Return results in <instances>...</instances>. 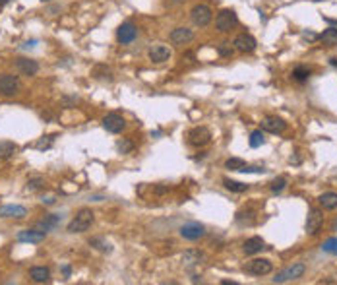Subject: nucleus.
<instances>
[{
  "instance_id": "obj_1",
  "label": "nucleus",
  "mask_w": 337,
  "mask_h": 285,
  "mask_svg": "<svg viewBox=\"0 0 337 285\" xmlns=\"http://www.w3.org/2000/svg\"><path fill=\"white\" fill-rule=\"evenodd\" d=\"M93 219H95V216H93L91 210H87V208L80 210L76 214V218L68 223V233H84V231H87V229L91 227Z\"/></svg>"
},
{
  "instance_id": "obj_2",
  "label": "nucleus",
  "mask_w": 337,
  "mask_h": 285,
  "mask_svg": "<svg viewBox=\"0 0 337 285\" xmlns=\"http://www.w3.org/2000/svg\"><path fill=\"white\" fill-rule=\"evenodd\" d=\"M211 142V132L206 126H196L188 132V144L194 148H204Z\"/></svg>"
},
{
  "instance_id": "obj_3",
  "label": "nucleus",
  "mask_w": 337,
  "mask_h": 285,
  "mask_svg": "<svg viewBox=\"0 0 337 285\" xmlns=\"http://www.w3.org/2000/svg\"><path fill=\"white\" fill-rule=\"evenodd\" d=\"M304 272H306V266H304V264H300V262H298V264H293V266L281 270L279 274L274 278V284H285V282L298 280V278L304 276Z\"/></svg>"
},
{
  "instance_id": "obj_4",
  "label": "nucleus",
  "mask_w": 337,
  "mask_h": 285,
  "mask_svg": "<svg viewBox=\"0 0 337 285\" xmlns=\"http://www.w3.org/2000/svg\"><path fill=\"white\" fill-rule=\"evenodd\" d=\"M238 23V18H236V14H234V10H221L219 14H217V18H215V27H217V31H221V33H227V31H231L234 25Z\"/></svg>"
},
{
  "instance_id": "obj_5",
  "label": "nucleus",
  "mask_w": 337,
  "mask_h": 285,
  "mask_svg": "<svg viewBox=\"0 0 337 285\" xmlns=\"http://www.w3.org/2000/svg\"><path fill=\"white\" fill-rule=\"evenodd\" d=\"M190 18H192L194 25L206 27V25L211 22L213 14H211V8H210V6H206V4H196V6L192 8V12H190Z\"/></svg>"
},
{
  "instance_id": "obj_6",
  "label": "nucleus",
  "mask_w": 337,
  "mask_h": 285,
  "mask_svg": "<svg viewBox=\"0 0 337 285\" xmlns=\"http://www.w3.org/2000/svg\"><path fill=\"white\" fill-rule=\"evenodd\" d=\"M272 270H274V264L268 258H254L244 266V272L252 276H268Z\"/></svg>"
},
{
  "instance_id": "obj_7",
  "label": "nucleus",
  "mask_w": 337,
  "mask_h": 285,
  "mask_svg": "<svg viewBox=\"0 0 337 285\" xmlns=\"http://www.w3.org/2000/svg\"><path fill=\"white\" fill-rule=\"evenodd\" d=\"M138 37V27L132 23V22H124L118 29H116V39L120 45H130L134 43Z\"/></svg>"
},
{
  "instance_id": "obj_8",
  "label": "nucleus",
  "mask_w": 337,
  "mask_h": 285,
  "mask_svg": "<svg viewBox=\"0 0 337 285\" xmlns=\"http://www.w3.org/2000/svg\"><path fill=\"white\" fill-rule=\"evenodd\" d=\"M21 84L12 74H0V93L2 95H16L20 91Z\"/></svg>"
},
{
  "instance_id": "obj_9",
  "label": "nucleus",
  "mask_w": 337,
  "mask_h": 285,
  "mask_svg": "<svg viewBox=\"0 0 337 285\" xmlns=\"http://www.w3.org/2000/svg\"><path fill=\"white\" fill-rule=\"evenodd\" d=\"M103 128H105L107 132H111V134H118V132H122V130L126 128V120H124L122 114L109 113L105 118H103Z\"/></svg>"
},
{
  "instance_id": "obj_10",
  "label": "nucleus",
  "mask_w": 337,
  "mask_h": 285,
  "mask_svg": "<svg viewBox=\"0 0 337 285\" xmlns=\"http://www.w3.org/2000/svg\"><path fill=\"white\" fill-rule=\"evenodd\" d=\"M180 235L186 241H198V239H202L206 235V227L202 223H198V221H190V223H184L180 227Z\"/></svg>"
},
{
  "instance_id": "obj_11",
  "label": "nucleus",
  "mask_w": 337,
  "mask_h": 285,
  "mask_svg": "<svg viewBox=\"0 0 337 285\" xmlns=\"http://www.w3.org/2000/svg\"><path fill=\"white\" fill-rule=\"evenodd\" d=\"M232 47H234L238 53H252V51L256 49V39H254L250 33H240V35L234 37Z\"/></svg>"
},
{
  "instance_id": "obj_12",
  "label": "nucleus",
  "mask_w": 337,
  "mask_h": 285,
  "mask_svg": "<svg viewBox=\"0 0 337 285\" xmlns=\"http://www.w3.org/2000/svg\"><path fill=\"white\" fill-rule=\"evenodd\" d=\"M322 225H324V214L320 210H316V208L310 210V214L306 218V233L308 235H318Z\"/></svg>"
},
{
  "instance_id": "obj_13",
  "label": "nucleus",
  "mask_w": 337,
  "mask_h": 285,
  "mask_svg": "<svg viewBox=\"0 0 337 285\" xmlns=\"http://www.w3.org/2000/svg\"><path fill=\"white\" fill-rule=\"evenodd\" d=\"M285 128H287V122H285L283 118H279V116L270 114V116H264V118H262V130H266V132L281 134Z\"/></svg>"
},
{
  "instance_id": "obj_14",
  "label": "nucleus",
  "mask_w": 337,
  "mask_h": 285,
  "mask_svg": "<svg viewBox=\"0 0 337 285\" xmlns=\"http://www.w3.org/2000/svg\"><path fill=\"white\" fill-rule=\"evenodd\" d=\"M27 216V210L18 204H6L0 206V218H10V219H21Z\"/></svg>"
},
{
  "instance_id": "obj_15",
  "label": "nucleus",
  "mask_w": 337,
  "mask_h": 285,
  "mask_svg": "<svg viewBox=\"0 0 337 285\" xmlns=\"http://www.w3.org/2000/svg\"><path fill=\"white\" fill-rule=\"evenodd\" d=\"M170 55H172V51L168 49L167 45H153V47L149 49V53H147L149 60H151V62H157V64L167 62L168 58H170Z\"/></svg>"
},
{
  "instance_id": "obj_16",
  "label": "nucleus",
  "mask_w": 337,
  "mask_h": 285,
  "mask_svg": "<svg viewBox=\"0 0 337 285\" xmlns=\"http://www.w3.org/2000/svg\"><path fill=\"white\" fill-rule=\"evenodd\" d=\"M192 39H194V31L188 29V27H176V29L170 31V41L174 45H186Z\"/></svg>"
},
{
  "instance_id": "obj_17",
  "label": "nucleus",
  "mask_w": 337,
  "mask_h": 285,
  "mask_svg": "<svg viewBox=\"0 0 337 285\" xmlns=\"http://www.w3.org/2000/svg\"><path fill=\"white\" fill-rule=\"evenodd\" d=\"M45 237H47V233H45V231H39V229H27V231H20L16 239H18L20 242H41V241H45Z\"/></svg>"
},
{
  "instance_id": "obj_18",
  "label": "nucleus",
  "mask_w": 337,
  "mask_h": 285,
  "mask_svg": "<svg viewBox=\"0 0 337 285\" xmlns=\"http://www.w3.org/2000/svg\"><path fill=\"white\" fill-rule=\"evenodd\" d=\"M264 248H268V246H266V241H264L262 237H250V239L244 242V246H242L244 254H248V256L262 252Z\"/></svg>"
},
{
  "instance_id": "obj_19",
  "label": "nucleus",
  "mask_w": 337,
  "mask_h": 285,
  "mask_svg": "<svg viewBox=\"0 0 337 285\" xmlns=\"http://www.w3.org/2000/svg\"><path fill=\"white\" fill-rule=\"evenodd\" d=\"M16 68L23 74V76H35L39 72V64L35 60H29V58H18L16 60Z\"/></svg>"
},
{
  "instance_id": "obj_20",
  "label": "nucleus",
  "mask_w": 337,
  "mask_h": 285,
  "mask_svg": "<svg viewBox=\"0 0 337 285\" xmlns=\"http://www.w3.org/2000/svg\"><path fill=\"white\" fill-rule=\"evenodd\" d=\"M29 278L35 284H49L51 282V270L45 268V266H35V268L29 270Z\"/></svg>"
},
{
  "instance_id": "obj_21",
  "label": "nucleus",
  "mask_w": 337,
  "mask_h": 285,
  "mask_svg": "<svg viewBox=\"0 0 337 285\" xmlns=\"http://www.w3.org/2000/svg\"><path fill=\"white\" fill-rule=\"evenodd\" d=\"M202 262H204V254H202L200 250L190 248V250H186V252L182 254V264H184V266H198V264H202Z\"/></svg>"
},
{
  "instance_id": "obj_22",
  "label": "nucleus",
  "mask_w": 337,
  "mask_h": 285,
  "mask_svg": "<svg viewBox=\"0 0 337 285\" xmlns=\"http://www.w3.org/2000/svg\"><path fill=\"white\" fill-rule=\"evenodd\" d=\"M60 225V216H55V214H51V216H45V219H41L37 225H35V229H39V231H53V229H56Z\"/></svg>"
},
{
  "instance_id": "obj_23",
  "label": "nucleus",
  "mask_w": 337,
  "mask_h": 285,
  "mask_svg": "<svg viewBox=\"0 0 337 285\" xmlns=\"http://www.w3.org/2000/svg\"><path fill=\"white\" fill-rule=\"evenodd\" d=\"M320 206L324 210H337V194L336 192H324L320 198Z\"/></svg>"
},
{
  "instance_id": "obj_24",
  "label": "nucleus",
  "mask_w": 337,
  "mask_h": 285,
  "mask_svg": "<svg viewBox=\"0 0 337 285\" xmlns=\"http://www.w3.org/2000/svg\"><path fill=\"white\" fill-rule=\"evenodd\" d=\"M18 152V146L10 140H2L0 142V159H10L14 157V153Z\"/></svg>"
},
{
  "instance_id": "obj_25",
  "label": "nucleus",
  "mask_w": 337,
  "mask_h": 285,
  "mask_svg": "<svg viewBox=\"0 0 337 285\" xmlns=\"http://www.w3.org/2000/svg\"><path fill=\"white\" fill-rule=\"evenodd\" d=\"M326 47H336L337 45V29L336 27H328V29H324V33L318 37Z\"/></svg>"
},
{
  "instance_id": "obj_26",
  "label": "nucleus",
  "mask_w": 337,
  "mask_h": 285,
  "mask_svg": "<svg viewBox=\"0 0 337 285\" xmlns=\"http://www.w3.org/2000/svg\"><path fill=\"white\" fill-rule=\"evenodd\" d=\"M223 184H225V188H227V190L236 192V194H242V192H246V190H248V184L238 182V180H231V178H223Z\"/></svg>"
},
{
  "instance_id": "obj_27",
  "label": "nucleus",
  "mask_w": 337,
  "mask_h": 285,
  "mask_svg": "<svg viewBox=\"0 0 337 285\" xmlns=\"http://www.w3.org/2000/svg\"><path fill=\"white\" fill-rule=\"evenodd\" d=\"M89 246H95V248L101 250V252H112L111 242H107V241L101 239V237H91V239H89Z\"/></svg>"
},
{
  "instance_id": "obj_28",
  "label": "nucleus",
  "mask_w": 337,
  "mask_h": 285,
  "mask_svg": "<svg viewBox=\"0 0 337 285\" xmlns=\"http://www.w3.org/2000/svg\"><path fill=\"white\" fill-rule=\"evenodd\" d=\"M225 167H227V169H231V171L242 173V169L246 167V161H244V159H240V157H231V159H227V161H225Z\"/></svg>"
},
{
  "instance_id": "obj_29",
  "label": "nucleus",
  "mask_w": 337,
  "mask_h": 285,
  "mask_svg": "<svg viewBox=\"0 0 337 285\" xmlns=\"http://www.w3.org/2000/svg\"><path fill=\"white\" fill-rule=\"evenodd\" d=\"M293 78L296 80V82H306L308 78H310V70L308 68H304V66H298V68H295L293 70Z\"/></svg>"
},
{
  "instance_id": "obj_30",
  "label": "nucleus",
  "mask_w": 337,
  "mask_h": 285,
  "mask_svg": "<svg viewBox=\"0 0 337 285\" xmlns=\"http://www.w3.org/2000/svg\"><path fill=\"white\" fill-rule=\"evenodd\" d=\"M264 144V134H262V130H254L252 134H250V148H260Z\"/></svg>"
},
{
  "instance_id": "obj_31",
  "label": "nucleus",
  "mask_w": 337,
  "mask_h": 285,
  "mask_svg": "<svg viewBox=\"0 0 337 285\" xmlns=\"http://www.w3.org/2000/svg\"><path fill=\"white\" fill-rule=\"evenodd\" d=\"M322 248H324V252H330V254H334V256H337V237H332V239H328L324 244H322Z\"/></svg>"
},
{
  "instance_id": "obj_32",
  "label": "nucleus",
  "mask_w": 337,
  "mask_h": 285,
  "mask_svg": "<svg viewBox=\"0 0 337 285\" xmlns=\"http://www.w3.org/2000/svg\"><path fill=\"white\" fill-rule=\"evenodd\" d=\"M53 142H55V136H43V138L35 144V148H37V150H49V148L53 146Z\"/></svg>"
},
{
  "instance_id": "obj_33",
  "label": "nucleus",
  "mask_w": 337,
  "mask_h": 285,
  "mask_svg": "<svg viewBox=\"0 0 337 285\" xmlns=\"http://www.w3.org/2000/svg\"><path fill=\"white\" fill-rule=\"evenodd\" d=\"M45 186V180L41 178V176H35V178H29L27 180V190H39V188H43Z\"/></svg>"
},
{
  "instance_id": "obj_34",
  "label": "nucleus",
  "mask_w": 337,
  "mask_h": 285,
  "mask_svg": "<svg viewBox=\"0 0 337 285\" xmlns=\"http://www.w3.org/2000/svg\"><path fill=\"white\" fill-rule=\"evenodd\" d=\"M134 150V142L132 140H122V142H118V152L120 153H130Z\"/></svg>"
},
{
  "instance_id": "obj_35",
  "label": "nucleus",
  "mask_w": 337,
  "mask_h": 285,
  "mask_svg": "<svg viewBox=\"0 0 337 285\" xmlns=\"http://www.w3.org/2000/svg\"><path fill=\"white\" fill-rule=\"evenodd\" d=\"M285 186H287V178H285V176H279V178L272 180V186H270V188H272L274 192H281Z\"/></svg>"
},
{
  "instance_id": "obj_36",
  "label": "nucleus",
  "mask_w": 337,
  "mask_h": 285,
  "mask_svg": "<svg viewBox=\"0 0 337 285\" xmlns=\"http://www.w3.org/2000/svg\"><path fill=\"white\" fill-rule=\"evenodd\" d=\"M217 51H219V55H221V57H231V55H232V51H234V47H231L229 43H221Z\"/></svg>"
},
{
  "instance_id": "obj_37",
  "label": "nucleus",
  "mask_w": 337,
  "mask_h": 285,
  "mask_svg": "<svg viewBox=\"0 0 337 285\" xmlns=\"http://www.w3.org/2000/svg\"><path fill=\"white\" fill-rule=\"evenodd\" d=\"M242 173H266V169H262V167H250V165H246V167L242 169Z\"/></svg>"
},
{
  "instance_id": "obj_38",
  "label": "nucleus",
  "mask_w": 337,
  "mask_h": 285,
  "mask_svg": "<svg viewBox=\"0 0 337 285\" xmlns=\"http://www.w3.org/2000/svg\"><path fill=\"white\" fill-rule=\"evenodd\" d=\"M302 37H304V39H308V41H316V39H318V35H316V33H312V31H304V33H302Z\"/></svg>"
},
{
  "instance_id": "obj_39",
  "label": "nucleus",
  "mask_w": 337,
  "mask_h": 285,
  "mask_svg": "<svg viewBox=\"0 0 337 285\" xmlns=\"http://www.w3.org/2000/svg\"><path fill=\"white\" fill-rule=\"evenodd\" d=\"M153 192L161 196V194H165V192H168V186H155V188H153Z\"/></svg>"
},
{
  "instance_id": "obj_40",
  "label": "nucleus",
  "mask_w": 337,
  "mask_h": 285,
  "mask_svg": "<svg viewBox=\"0 0 337 285\" xmlns=\"http://www.w3.org/2000/svg\"><path fill=\"white\" fill-rule=\"evenodd\" d=\"M55 196H47V198H43V204H47V206H51V204H55Z\"/></svg>"
},
{
  "instance_id": "obj_41",
  "label": "nucleus",
  "mask_w": 337,
  "mask_h": 285,
  "mask_svg": "<svg viewBox=\"0 0 337 285\" xmlns=\"http://www.w3.org/2000/svg\"><path fill=\"white\" fill-rule=\"evenodd\" d=\"M182 60H186V62H194V53H186V55H182Z\"/></svg>"
},
{
  "instance_id": "obj_42",
  "label": "nucleus",
  "mask_w": 337,
  "mask_h": 285,
  "mask_svg": "<svg viewBox=\"0 0 337 285\" xmlns=\"http://www.w3.org/2000/svg\"><path fill=\"white\" fill-rule=\"evenodd\" d=\"M221 285H238V284H236V282H227V280H223Z\"/></svg>"
},
{
  "instance_id": "obj_43",
  "label": "nucleus",
  "mask_w": 337,
  "mask_h": 285,
  "mask_svg": "<svg viewBox=\"0 0 337 285\" xmlns=\"http://www.w3.org/2000/svg\"><path fill=\"white\" fill-rule=\"evenodd\" d=\"M330 64H332V66H336V68H337V57H336V58H332V60H330Z\"/></svg>"
},
{
  "instance_id": "obj_44",
  "label": "nucleus",
  "mask_w": 337,
  "mask_h": 285,
  "mask_svg": "<svg viewBox=\"0 0 337 285\" xmlns=\"http://www.w3.org/2000/svg\"><path fill=\"white\" fill-rule=\"evenodd\" d=\"M332 231H337V219L334 221V223H332Z\"/></svg>"
},
{
  "instance_id": "obj_45",
  "label": "nucleus",
  "mask_w": 337,
  "mask_h": 285,
  "mask_svg": "<svg viewBox=\"0 0 337 285\" xmlns=\"http://www.w3.org/2000/svg\"><path fill=\"white\" fill-rule=\"evenodd\" d=\"M6 2H8V0H0V6H4V4H6Z\"/></svg>"
},
{
  "instance_id": "obj_46",
  "label": "nucleus",
  "mask_w": 337,
  "mask_h": 285,
  "mask_svg": "<svg viewBox=\"0 0 337 285\" xmlns=\"http://www.w3.org/2000/svg\"><path fill=\"white\" fill-rule=\"evenodd\" d=\"M43 2H47V0H43Z\"/></svg>"
}]
</instances>
